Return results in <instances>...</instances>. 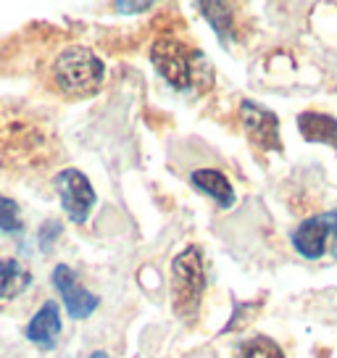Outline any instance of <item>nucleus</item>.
Instances as JSON below:
<instances>
[{"label": "nucleus", "mask_w": 337, "mask_h": 358, "mask_svg": "<svg viewBox=\"0 0 337 358\" xmlns=\"http://www.w3.org/2000/svg\"><path fill=\"white\" fill-rule=\"evenodd\" d=\"M32 282V274L13 258H3L0 261V298L11 301L19 292H24Z\"/></svg>", "instance_id": "obj_11"}, {"label": "nucleus", "mask_w": 337, "mask_h": 358, "mask_svg": "<svg viewBox=\"0 0 337 358\" xmlns=\"http://www.w3.org/2000/svg\"><path fill=\"white\" fill-rule=\"evenodd\" d=\"M150 61L158 74L177 90H190L198 82L195 64H203L201 53H190L177 40H156L150 48Z\"/></svg>", "instance_id": "obj_3"}, {"label": "nucleus", "mask_w": 337, "mask_h": 358, "mask_svg": "<svg viewBox=\"0 0 337 358\" xmlns=\"http://www.w3.org/2000/svg\"><path fill=\"white\" fill-rule=\"evenodd\" d=\"M0 229H6V232H19L22 229L19 206L8 198H0Z\"/></svg>", "instance_id": "obj_14"}, {"label": "nucleus", "mask_w": 337, "mask_h": 358, "mask_svg": "<svg viewBox=\"0 0 337 358\" xmlns=\"http://www.w3.org/2000/svg\"><path fill=\"white\" fill-rule=\"evenodd\" d=\"M240 119H243V127H245V132L253 145L261 148V150H282L277 113H271L269 108H264V106L253 101H243Z\"/></svg>", "instance_id": "obj_6"}, {"label": "nucleus", "mask_w": 337, "mask_h": 358, "mask_svg": "<svg viewBox=\"0 0 337 358\" xmlns=\"http://www.w3.org/2000/svg\"><path fill=\"white\" fill-rule=\"evenodd\" d=\"M58 332H61V316H58V306L53 301H48L40 311L34 313V319L27 324V337L34 345H40L43 350H50L56 345Z\"/></svg>", "instance_id": "obj_8"}, {"label": "nucleus", "mask_w": 337, "mask_h": 358, "mask_svg": "<svg viewBox=\"0 0 337 358\" xmlns=\"http://www.w3.org/2000/svg\"><path fill=\"white\" fill-rule=\"evenodd\" d=\"M53 285H56L58 292H61V298H64V306H66L69 316H74V319L90 316V313L98 308V303H101V298L92 295L90 290H85L77 282V274L69 266H64V264L56 266V271H53Z\"/></svg>", "instance_id": "obj_7"}, {"label": "nucleus", "mask_w": 337, "mask_h": 358, "mask_svg": "<svg viewBox=\"0 0 337 358\" xmlns=\"http://www.w3.org/2000/svg\"><path fill=\"white\" fill-rule=\"evenodd\" d=\"M90 358H108V356H106V353H103V350H95V353H92Z\"/></svg>", "instance_id": "obj_17"}, {"label": "nucleus", "mask_w": 337, "mask_h": 358, "mask_svg": "<svg viewBox=\"0 0 337 358\" xmlns=\"http://www.w3.org/2000/svg\"><path fill=\"white\" fill-rule=\"evenodd\" d=\"M58 232H61V227H58L56 222H48L45 232H40V243H43V245H48V243H50V240H53Z\"/></svg>", "instance_id": "obj_15"}, {"label": "nucleus", "mask_w": 337, "mask_h": 358, "mask_svg": "<svg viewBox=\"0 0 337 358\" xmlns=\"http://www.w3.org/2000/svg\"><path fill=\"white\" fill-rule=\"evenodd\" d=\"M53 82L69 98L92 95L103 82V64L87 48H66L53 64Z\"/></svg>", "instance_id": "obj_1"}, {"label": "nucleus", "mask_w": 337, "mask_h": 358, "mask_svg": "<svg viewBox=\"0 0 337 358\" xmlns=\"http://www.w3.org/2000/svg\"><path fill=\"white\" fill-rule=\"evenodd\" d=\"M203 16L211 22V27L216 29L222 43H229V37L235 32V24H232V8L227 3H201Z\"/></svg>", "instance_id": "obj_12"}, {"label": "nucleus", "mask_w": 337, "mask_h": 358, "mask_svg": "<svg viewBox=\"0 0 337 358\" xmlns=\"http://www.w3.org/2000/svg\"><path fill=\"white\" fill-rule=\"evenodd\" d=\"M56 190L61 195V203H64V211L69 219L77 224L87 222L92 206H95V190L87 182V177L77 169H66L56 177Z\"/></svg>", "instance_id": "obj_5"}, {"label": "nucleus", "mask_w": 337, "mask_h": 358, "mask_svg": "<svg viewBox=\"0 0 337 358\" xmlns=\"http://www.w3.org/2000/svg\"><path fill=\"white\" fill-rule=\"evenodd\" d=\"M119 11H148L150 3H116Z\"/></svg>", "instance_id": "obj_16"}, {"label": "nucleus", "mask_w": 337, "mask_h": 358, "mask_svg": "<svg viewBox=\"0 0 337 358\" xmlns=\"http://www.w3.org/2000/svg\"><path fill=\"white\" fill-rule=\"evenodd\" d=\"M298 132L308 143H322L337 150V119L329 113L306 111L298 116Z\"/></svg>", "instance_id": "obj_9"}, {"label": "nucleus", "mask_w": 337, "mask_h": 358, "mask_svg": "<svg viewBox=\"0 0 337 358\" xmlns=\"http://www.w3.org/2000/svg\"><path fill=\"white\" fill-rule=\"evenodd\" d=\"M240 358H285V353L271 337L259 335L240 345Z\"/></svg>", "instance_id": "obj_13"}, {"label": "nucleus", "mask_w": 337, "mask_h": 358, "mask_svg": "<svg viewBox=\"0 0 337 358\" xmlns=\"http://www.w3.org/2000/svg\"><path fill=\"white\" fill-rule=\"evenodd\" d=\"M190 182L201 192L211 195L222 208H229V206L235 203V190H232L229 179H227L222 171H216V169H198V171H192Z\"/></svg>", "instance_id": "obj_10"}, {"label": "nucleus", "mask_w": 337, "mask_h": 358, "mask_svg": "<svg viewBox=\"0 0 337 358\" xmlns=\"http://www.w3.org/2000/svg\"><path fill=\"white\" fill-rule=\"evenodd\" d=\"M174 271V282H171V303L177 316L185 322H192L198 306H201L203 290H206V266H203V253L201 248L190 245L182 250L180 256L171 264Z\"/></svg>", "instance_id": "obj_2"}, {"label": "nucleus", "mask_w": 337, "mask_h": 358, "mask_svg": "<svg viewBox=\"0 0 337 358\" xmlns=\"http://www.w3.org/2000/svg\"><path fill=\"white\" fill-rule=\"evenodd\" d=\"M292 248L308 261L324 258L327 250L337 248V211L316 213L298 224L292 232Z\"/></svg>", "instance_id": "obj_4"}]
</instances>
